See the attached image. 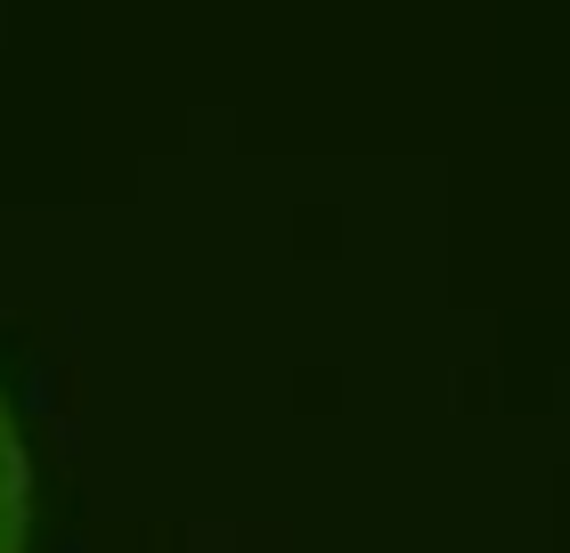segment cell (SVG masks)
Returning a JSON list of instances; mask_svg holds the SVG:
<instances>
[{"label":"cell","instance_id":"6da1fadb","mask_svg":"<svg viewBox=\"0 0 570 553\" xmlns=\"http://www.w3.org/2000/svg\"><path fill=\"white\" fill-rule=\"evenodd\" d=\"M0 553H33V447L0 391Z\"/></svg>","mask_w":570,"mask_h":553}]
</instances>
